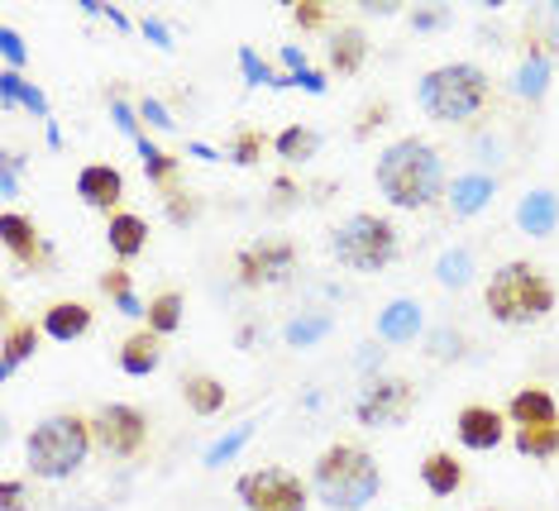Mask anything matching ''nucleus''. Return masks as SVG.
<instances>
[{
	"mask_svg": "<svg viewBox=\"0 0 559 511\" xmlns=\"http://www.w3.org/2000/svg\"><path fill=\"white\" fill-rule=\"evenodd\" d=\"M92 440L110 459H139L148 444V416L130 402H110L92 416Z\"/></svg>",
	"mask_w": 559,
	"mask_h": 511,
	"instance_id": "nucleus-9",
	"label": "nucleus"
},
{
	"mask_svg": "<svg viewBox=\"0 0 559 511\" xmlns=\"http://www.w3.org/2000/svg\"><path fill=\"white\" fill-rule=\"evenodd\" d=\"M273 148H277V158L283 163H307V158L321 153V134L307 130V124H287V130L273 139Z\"/></svg>",
	"mask_w": 559,
	"mask_h": 511,
	"instance_id": "nucleus-25",
	"label": "nucleus"
},
{
	"mask_svg": "<svg viewBox=\"0 0 559 511\" xmlns=\"http://www.w3.org/2000/svg\"><path fill=\"white\" fill-rule=\"evenodd\" d=\"M259 158H263V134L249 130V124H239L235 139H230V163H239V168H253Z\"/></svg>",
	"mask_w": 559,
	"mask_h": 511,
	"instance_id": "nucleus-30",
	"label": "nucleus"
},
{
	"mask_svg": "<svg viewBox=\"0 0 559 511\" xmlns=\"http://www.w3.org/2000/svg\"><path fill=\"white\" fill-rule=\"evenodd\" d=\"M416 330H421V306L416 301H392L388 311L378 316V340H388V344L416 340Z\"/></svg>",
	"mask_w": 559,
	"mask_h": 511,
	"instance_id": "nucleus-23",
	"label": "nucleus"
},
{
	"mask_svg": "<svg viewBox=\"0 0 559 511\" xmlns=\"http://www.w3.org/2000/svg\"><path fill=\"white\" fill-rule=\"evenodd\" d=\"M78 197L110 221V215H120V201H124V173L116 163H86L78 173Z\"/></svg>",
	"mask_w": 559,
	"mask_h": 511,
	"instance_id": "nucleus-13",
	"label": "nucleus"
},
{
	"mask_svg": "<svg viewBox=\"0 0 559 511\" xmlns=\"http://www.w3.org/2000/svg\"><path fill=\"white\" fill-rule=\"evenodd\" d=\"M421 483H426L430 497H454L468 483V474H464V464L450 450H430L421 459Z\"/></svg>",
	"mask_w": 559,
	"mask_h": 511,
	"instance_id": "nucleus-18",
	"label": "nucleus"
},
{
	"mask_svg": "<svg viewBox=\"0 0 559 511\" xmlns=\"http://www.w3.org/2000/svg\"><path fill=\"white\" fill-rule=\"evenodd\" d=\"M364 58H368V38H364L359 24H345V29L330 34V68L340 76H354L364 68Z\"/></svg>",
	"mask_w": 559,
	"mask_h": 511,
	"instance_id": "nucleus-20",
	"label": "nucleus"
},
{
	"mask_svg": "<svg viewBox=\"0 0 559 511\" xmlns=\"http://www.w3.org/2000/svg\"><path fill=\"white\" fill-rule=\"evenodd\" d=\"M239 62H245V76H249V86L277 82V76L269 72V62H259V54H253V48H239Z\"/></svg>",
	"mask_w": 559,
	"mask_h": 511,
	"instance_id": "nucleus-37",
	"label": "nucleus"
},
{
	"mask_svg": "<svg viewBox=\"0 0 559 511\" xmlns=\"http://www.w3.org/2000/svg\"><path fill=\"white\" fill-rule=\"evenodd\" d=\"M139 158H144V173H148V182H154L158 191L177 187V158L173 153H163L158 144H148V134L139 139Z\"/></svg>",
	"mask_w": 559,
	"mask_h": 511,
	"instance_id": "nucleus-28",
	"label": "nucleus"
},
{
	"mask_svg": "<svg viewBox=\"0 0 559 511\" xmlns=\"http://www.w3.org/2000/svg\"><path fill=\"white\" fill-rule=\"evenodd\" d=\"M144 34H148V38H154V44H158V48H173V38H168V29H163V24H158V20H144Z\"/></svg>",
	"mask_w": 559,
	"mask_h": 511,
	"instance_id": "nucleus-45",
	"label": "nucleus"
},
{
	"mask_svg": "<svg viewBox=\"0 0 559 511\" xmlns=\"http://www.w3.org/2000/svg\"><path fill=\"white\" fill-rule=\"evenodd\" d=\"M454 436H460L464 450H474V454H488V450H498V444L507 440V412H498V406H464L460 416H454Z\"/></svg>",
	"mask_w": 559,
	"mask_h": 511,
	"instance_id": "nucleus-12",
	"label": "nucleus"
},
{
	"mask_svg": "<svg viewBox=\"0 0 559 511\" xmlns=\"http://www.w3.org/2000/svg\"><path fill=\"white\" fill-rule=\"evenodd\" d=\"M249 436H253V420H249V426H235V430H230V436H225V440H215L211 450H206V468H221V464H230V459H235V454H239V450H245V444H249Z\"/></svg>",
	"mask_w": 559,
	"mask_h": 511,
	"instance_id": "nucleus-31",
	"label": "nucleus"
},
{
	"mask_svg": "<svg viewBox=\"0 0 559 511\" xmlns=\"http://www.w3.org/2000/svg\"><path fill=\"white\" fill-rule=\"evenodd\" d=\"M330 330V316H311V321H292L287 325V344H311V340H321Z\"/></svg>",
	"mask_w": 559,
	"mask_h": 511,
	"instance_id": "nucleus-34",
	"label": "nucleus"
},
{
	"mask_svg": "<svg viewBox=\"0 0 559 511\" xmlns=\"http://www.w3.org/2000/svg\"><path fill=\"white\" fill-rule=\"evenodd\" d=\"M292 20H297L301 29H325V5L321 0H301V5H292Z\"/></svg>",
	"mask_w": 559,
	"mask_h": 511,
	"instance_id": "nucleus-36",
	"label": "nucleus"
},
{
	"mask_svg": "<svg viewBox=\"0 0 559 511\" xmlns=\"http://www.w3.org/2000/svg\"><path fill=\"white\" fill-rule=\"evenodd\" d=\"M292 268H297V245L292 239H253V245L235 253V277L249 292L283 283V277H292Z\"/></svg>",
	"mask_w": 559,
	"mask_h": 511,
	"instance_id": "nucleus-10",
	"label": "nucleus"
},
{
	"mask_svg": "<svg viewBox=\"0 0 559 511\" xmlns=\"http://www.w3.org/2000/svg\"><path fill=\"white\" fill-rule=\"evenodd\" d=\"M297 197H301V187L292 182V177H277V182H273V211H287Z\"/></svg>",
	"mask_w": 559,
	"mask_h": 511,
	"instance_id": "nucleus-40",
	"label": "nucleus"
},
{
	"mask_svg": "<svg viewBox=\"0 0 559 511\" xmlns=\"http://www.w3.org/2000/svg\"><path fill=\"white\" fill-rule=\"evenodd\" d=\"M311 488L330 511H364L378 492H383V468H378V459L368 454L364 444L335 440L321 450V459H316Z\"/></svg>",
	"mask_w": 559,
	"mask_h": 511,
	"instance_id": "nucleus-2",
	"label": "nucleus"
},
{
	"mask_svg": "<svg viewBox=\"0 0 559 511\" xmlns=\"http://www.w3.org/2000/svg\"><path fill=\"white\" fill-rule=\"evenodd\" d=\"M373 182L397 211H426L444 197V163H440L436 144L406 134V139H397V144H388L383 153H378Z\"/></svg>",
	"mask_w": 559,
	"mask_h": 511,
	"instance_id": "nucleus-1",
	"label": "nucleus"
},
{
	"mask_svg": "<svg viewBox=\"0 0 559 511\" xmlns=\"http://www.w3.org/2000/svg\"><path fill=\"white\" fill-rule=\"evenodd\" d=\"M488 197H492V177H483V173L454 177V187H450V206H454V215H474Z\"/></svg>",
	"mask_w": 559,
	"mask_h": 511,
	"instance_id": "nucleus-27",
	"label": "nucleus"
},
{
	"mask_svg": "<svg viewBox=\"0 0 559 511\" xmlns=\"http://www.w3.org/2000/svg\"><path fill=\"white\" fill-rule=\"evenodd\" d=\"M507 420H512V426H555V420H559L555 392L540 388V382H526V388H516L512 402H507Z\"/></svg>",
	"mask_w": 559,
	"mask_h": 511,
	"instance_id": "nucleus-14",
	"label": "nucleus"
},
{
	"mask_svg": "<svg viewBox=\"0 0 559 511\" xmlns=\"http://www.w3.org/2000/svg\"><path fill=\"white\" fill-rule=\"evenodd\" d=\"M144 120H148V124H158V130H173V124H177L173 115L158 106V100H144Z\"/></svg>",
	"mask_w": 559,
	"mask_h": 511,
	"instance_id": "nucleus-43",
	"label": "nucleus"
},
{
	"mask_svg": "<svg viewBox=\"0 0 559 511\" xmlns=\"http://www.w3.org/2000/svg\"><path fill=\"white\" fill-rule=\"evenodd\" d=\"M20 483L15 478H5V483H0V497H5V511H20Z\"/></svg>",
	"mask_w": 559,
	"mask_h": 511,
	"instance_id": "nucleus-44",
	"label": "nucleus"
},
{
	"mask_svg": "<svg viewBox=\"0 0 559 511\" xmlns=\"http://www.w3.org/2000/svg\"><path fill=\"white\" fill-rule=\"evenodd\" d=\"M158 364H163V340L154 335V330H134V335H124L120 344V368L130 378H148V373H158Z\"/></svg>",
	"mask_w": 559,
	"mask_h": 511,
	"instance_id": "nucleus-17",
	"label": "nucleus"
},
{
	"mask_svg": "<svg viewBox=\"0 0 559 511\" xmlns=\"http://www.w3.org/2000/svg\"><path fill=\"white\" fill-rule=\"evenodd\" d=\"M106 245H110V253H116L120 263L139 259V253L148 249V221H144V215H134V211L110 215V221H106Z\"/></svg>",
	"mask_w": 559,
	"mask_h": 511,
	"instance_id": "nucleus-15",
	"label": "nucleus"
},
{
	"mask_svg": "<svg viewBox=\"0 0 559 511\" xmlns=\"http://www.w3.org/2000/svg\"><path fill=\"white\" fill-rule=\"evenodd\" d=\"M555 221H559V206H555L550 191H531V197L521 201V211H516V225L526 229V235H550Z\"/></svg>",
	"mask_w": 559,
	"mask_h": 511,
	"instance_id": "nucleus-24",
	"label": "nucleus"
},
{
	"mask_svg": "<svg viewBox=\"0 0 559 511\" xmlns=\"http://www.w3.org/2000/svg\"><path fill=\"white\" fill-rule=\"evenodd\" d=\"M388 115H392V106H388V100H373V106H364L359 124H354V139H368V134L378 130V124H388Z\"/></svg>",
	"mask_w": 559,
	"mask_h": 511,
	"instance_id": "nucleus-35",
	"label": "nucleus"
},
{
	"mask_svg": "<svg viewBox=\"0 0 559 511\" xmlns=\"http://www.w3.org/2000/svg\"><path fill=\"white\" fill-rule=\"evenodd\" d=\"M416 412V382L412 378H368L354 416L368 430H388V426H406V416Z\"/></svg>",
	"mask_w": 559,
	"mask_h": 511,
	"instance_id": "nucleus-8",
	"label": "nucleus"
},
{
	"mask_svg": "<svg viewBox=\"0 0 559 511\" xmlns=\"http://www.w3.org/2000/svg\"><path fill=\"white\" fill-rule=\"evenodd\" d=\"M0 54H5V62H10V72L24 62V44H20V34L15 29H0Z\"/></svg>",
	"mask_w": 559,
	"mask_h": 511,
	"instance_id": "nucleus-39",
	"label": "nucleus"
},
{
	"mask_svg": "<svg viewBox=\"0 0 559 511\" xmlns=\"http://www.w3.org/2000/svg\"><path fill=\"white\" fill-rule=\"evenodd\" d=\"M0 239H5L10 259H15L20 268H29V273H48V268H53V249H48L44 229L34 225L29 215H20V211L0 215Z\"/></svg>",
	"mask_w": 559,
	"mask_h": 511,
	"instance_id": "nucleus-11",
	"label": "nucleus"
},
{
	"mask_svg": "<svg viewBox=\"0 0 559 511\" xmlns=\"http://www.w3.org/2000/svg\"><path fill=\"white\" fill-rule=\"evenodd\" d=\"M96 287H100V292H106V297H110V301H116V306L134 297V292H130V287H134V283H130V268H124V263H116V268H106V273H100V277H96Z\"/></svg>",
	"mask_w": 559,
	"mask_h": 511,
	"instance_id": "nucleus-33",
	"label": "nucleus"
},
{
	"mask_svg": "<svg viewBox=\"0 0 559 511\" xmlns=\"http://www.w3.org/2000/svg\"><path fill=\"white\" fill-rule=\"evenodd\" d=\"M516 454H526V459H555L559 454V420L555 426H516Z\"/></svg>",
	"mask_w": 559,
	"mask_h": 511,
	"instance_id": "nucleus-26",
	"label": "nucleus"
},
{
	"mask_svg": "<svg viewBox=\"0 0 559 511\" xmlns=\"http://www.w3.org/2000/svg\"><path fill=\"white\" fill-rule=\"evenodd\" d=\"M235 492H239V502H245V511H307L311 507L307 483L283 464L249 468V474L235 483Z\"/></svg>",
	"mask_w": 559,
	"mask_h": 511,
	"instance_id": "nucleus-7",
	"label": "nucleus"
},
{
	"mask_svg": "<svg viewBox=\"0 0 559 511\" xmlns=\"http://www.w3.org/2000/svg\"><path fill=\"white\" fill-rule=\"evenodd\" d=\"M39 344H44V325H34V321H20V316H10L5 311V378L15 373V368L24 359H34L39 354Z\"/></svg>",
	"mask_w": 559,
	"mask_h": 511,
	"instance_id": "nucleus-19",
	"label": "nucleus"
},
{
	"mask_svg": "<svg viewBox=\"0 0 559 511\" xmlns=\"http://www.w3.org/2000/svg\"><path fill=\"white\" fill-rule=\"evenodd\" d=\"M92 416L78 412H53L44 416L39 426L29 430L24 440V459H29V474L34 478H72L86 464V450H92Z\"/></svg>",
	"mask_w": 559,
	"mask_h": 511,
	"instance_id": "nucleus-5",
	"label": "nucleus"
},
{
	"mask_svg": "<svg viewBox=\"0 0 559 511\" xmlns=\"http://www.w3.org/2000/svg\"><path fill=\"white\" fill-rule=\"evenodd\" d=\"M444 15H440V10H426V15H416V29H430V24H440Z\"/></svg>",
	"mask_w": 559,
	"mask_h": 511,
	"instance_id": "nucleus-46",
	"label": "nucleus"
},
{
	"mask_svg": "<svg viewBox=\"0 0 559 511\" xmlns=\"http://www.w3.org/2000/svg\"><path fill=\"white\" fill-rule=\"evenodd\" d=\"M436 273H440V283H444V287H464V283H468V273H474V259H468V249L440 253Z\"/></svg>",
	"mask_w": 559,
	"mask_h": 511,
	"instance_id": "nucleus-32",
	"label": "nucleus"
},
{
	"mask_svg": "<svg viewBox=\"0 0 559 511\" xmlns=\"http://www.w3.org/2000/svg\"><path fill=\"white\" fill-rule=\"evenodd\" d=\"M483 306L502 325H536L555 311V283L531 259H512L492 268L488 287H483Z\"/></svg>",
	"mask_w": 559,
	"mask_h": 511,
	"instance_id": "nucleus-4",
	"label": "nucleus"
},
{
	"mask_svg": "<svg viewBox=\"0 0 559 511\" xmlns=\"http://www.w3.org/2000/svg\"><path fill=\"white\" fill-rule=\"evenodd\" d=\"M330 253L340 259V268L349 273H383V268L397 259V225L388 215L359 211L349 215L345 225L330 229Z\"/></svg>",
	"mask_w": 559,
	"mask_h": 511,
	"instance_id": "nucleus-6",
	"label": "nucleus"
},
{
	"mask_svg": "<svg viewBox=\"0 0 559 511\" xmlns=\"http://www.w3.org/2000/svg\"><path fill=\"white\" fill-rule=\"evenodd\" d=\"M44 335L48 340H58V344H72V340H82L86 330H92V306L86 301H53L44 311Z\"/></svg>",
	"mask_w": 559,
	"mask_h": 511,
	"instance_id": "nucleus-16",
	"label": "nucleus"
},
{
	"mask_svg": "<svg viewBox=\"0 0 559 511\" xmlns=\"http://www.w3.org/2000/svg\"><path fill=\"white\" fill-rule=\"evenodd\" d=\"M416 106L436 124H468L492 106V76L478 62H440L416 86Z\"/></svg>",
	"mask_w": 559,
	"mask_h": 511,
	"instance_id": "nucleus-3",
	"label": "nucleus"
},
{
	"mask_svg": "<svg viewBox=\"0 0 559 511\" xmlns=\"http://www.w3.org/2000/svg\"><path fill=\"white\" fill-rule=\"evenodd\" d=\"M110 110H116L120 130H124V134H130V139H134V144H139V139H144V134H139V120H134V110H130V106H124V100H116V106H110Z\"/></svg>",
	"mask_w": 559,
	"mask_h": 511,
	"instance_id": "nucleus-42",
	"label": "nucleus"
},
{
	"mask_svg": "<svg viewBox=\"0 0 559 511\" xmlns=\"http://www.w3.org/2000/svg\"><path fill=\"white\" fill-rule=\"evenodd\" d=\"M516 86H521V96H540V92H545V62H540V58L526 62V68H521V76H516Z\"/></svg>",
	"mask_w": 559,
	"mask_h": 511,
	"instance_id": "nucleus-38",
	"label": "nucleus"
},
{
	"mask_svg": "<svg viewBox=\"0 0 559 511\" xmlns=\"http://www.w3.org/2000/svg\"><path fill=\"white\" fill-rule=\"evenodd\" d=\"M158 197H163V211H168L173 225H192L197 215H201V197H197L192 187H182V182L168 187V191H158Z\"/></svg>",
	"mask_w": 559,
	"mask_h": 511,
	"instance_id": "nucleus-29",
	"label": "nucleus"
},
{
	"mask_svg": "<svg viewBox=\"0 0 559 511\" xmlns=\"http://www.w3.org/2000/svg\"><path fill=\"white\" fill-rule=\"evenodd\" d=\"M24 92V76L20 72H0V96H5V106H15Z\"/></svg>",
	"mask_w": 559,
	"mask_h": 511,
	"instance_id": "nucleus-41",
	"label": "nucleus"
},
{
	"mask_svg": "<svg viewBox=\"0 0 559 511\" xmlns=\"http://www.w3.org/2000/svg\"><path fill=\"white\" fill-rule=\"evenodd\" d=\"M182 311H187L182 292H177V287H163V292H154V297H148L144 321H148V330H154L158 340H168V335H177V330H182Z\"/></svg>",
	"mask_w": 559,
	"mask_h": 511,
	"instance_id": "nucleus-22",
	"label": "nucleus"
},
{
	"mask_svg": "<svg viewBox=\"0 0 559 511\" xmlns=\"http://www.w3.org/2000/svg\"><path fill=\"white\" fill-rule=\"evenodd\" d=\"M182 402L192 406L197 416H215V412H225L230 392H225V382L211 378V373H187L182 378Z\"/></svg>",
	"mask_w": 559,
	"mask_h": 511,
	"instance_id": "nucleus-21",
	"label": "nucleus"
}]
</instances>
